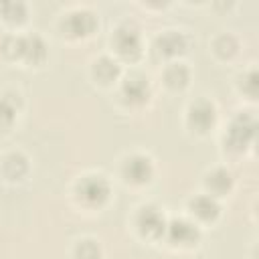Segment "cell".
I'll list each match as a JSON object with an SVG mask.
<instances>
[{
  "mask_svg": "<svg viewBox=\"0 0 259 259\" xmlns=\"http://www.w3.org/2000/svg\"><path fill=\"white\" fill-rule=\"evenodd\" d=\"M28 164L24 160V156L20 154H10L6 160H4V172L10 176V178H20L24 172H26Z\"/></svg>",
  "mask_w": 259,
  "mask_h": 259,
  "instance_id": "2e32d148",
  "label": "cell"
},
{
  "mask_svg": "<svg viewBox=\"0 0 259 259\" xmlns=\"http://www.w3.org/2000/svg\"><path fill=\"white\" fill-rule=\"evenodd\" d=\"M192 210H194L200 219L210 221V219H214V217L219 214V204H217V200H214L212 196L202 194V196H196V198L192 200Z\"/></svg>",
  "mask_w": 259,
  "mask_h": 259,
  "instance_id": "7c38bea8",
  "label": "cell"
},
{
  "mask_svg": "<svg viewBox=\"0 0 259 259\" xmlns=\"http://www.w3.org/2000/svg\"><path fill=\"white\" fill-rule=\"evenodd\" d=\"M166 229H168V237H170L172 243L190 245V243H194V241L198 239L196 227H194L192 223H188V221H174V223H170V227H166Z\"/></svg>",
  "mask_w": 259,
  "mask_h": 259,
  "instance_id": "ba28073f",
  "label": "cell"
},
{
  "mask_svg": "<svg viewBox=\"0 0 259 259\" xmlns=\"http://www.w3.org/2000/svg\"><path fill=\"white\" fill-rule=\"evenodd\" d=\"M93 73H95V77H97L101 83H109V81H113V79L117 77L119 67H117V63H115L113 59H109V57H101V59L95 63Z\"/></svg>",
  "mask_w": 259,
  "mask_h": 259,
  "instance_id": "4fadbf2b",
  "label": "cell"
},
{
  "mask_svg": "<svg viewBox=\"0 0 259 259\" xmlns=\"http://www.w3.org/2000/svg\"><path fill=\"white\" fill-rule=\"evenodd\" d=\"M156 45H158L160 53H164V55H178V53L184 51L186 40H184V36L180 32L170 30V32H164L162 36H158Z\"/></svg>",
  "mask_w": 259,
  "mask_h": 259,
  "instance_id": "30bf717a",
  "label": "cell"
},
{
  "mask_svg": "<svg viewBox=\"0 0 259 259\" xmlns=\"http://www.w3.org/2000/svg\"><path fill=\"white\" fill-rule=\"evenodd\" d=\"M188 123L196 130V132H206L212 123H214V107L208 101H198L190 107L188 113Z\"/></svg>",
  "mask_w": 259,
  "mask_h": 259,
  "instance_id": "8992f818",
  "label": "cell"
},
{
  "mask_svg": "<svg viewBox=\"0 0 259 259\" xmlns=\"http://www.w3.org/2000/svg\"><path fill=\"white\" fill-rule=\"evenodd\" d=\"M253 134H255V121H253L249 115H241V117H237V119L231 123L227 142H229L231 148L241 150V148H245V146L251 142Z\"/></svg>",
  "mask_w": 259,
  "mask_h": 259,
  "instance_id": "6da1fadb",
  "label": "cell"
},
{
  "mask_svg": "<svg viewBox=\"0 0 259 259\" xmlns=\"http://www.w3.org/2000/svg\"><path fill=\"white\" fill-rule=\"evenodd\" d=\"M231 184H233V178H231V174L227 172V170H214L212 174H208V178H206V186L212 190V192H217V194H223V192H227L229 188H231Z\"/></svg>",
  "mask_w": 259,
  "mask_h": 259,
  "instance_id": "9a60e30c",
  "label": "cell"
},
{
  "mask_svg": "<svg viewBox=\"0 0 259 259\" xmlns=\"http://www.w3.org/2000/svg\"><path fill=\"white\" fill-rule=\"evenodd\" d=\"M148 91H150V85H148V79L142 77V75H132L130 79H125L123 83V95L127 101L132 103H140L148 97Z\"/></svg>",
  "mask_w": 259,
  "mask_h": 259,
  "instance_id": "9c48e42d",
  "label": "cell"
},
{
  "mask_svg": "<svg viewBox=\"0 0 259 259\" xmlns=\"http://www.w3.org/2000/svg\"><path fill=\"white\" fill-rule=\"evenodd\" d=\"M2 14L8 18V20H22L24 18V4L22 2H4L0 6Z\"/></svg>",
  "mask_w": 259,
  "mask_h": 259,
  "instance_id": "ac0fdd59",
  "label": "cell"
},
{
  "mask_svg": "<svg viewBox=\"0 0 259 259\" xmlns=\"http://www.w3.org/2000/svg\"><path fill=\"white\" fill-rule=\"evenodd\" d=\"M217 51L221 53V55H231V53H235V49H237V40L231 36V34H225V36H221L219 40H217Z\"/></svg>",
  "mask_w": 259,
  "mask_h": 259,
  "instance_id": "44dd1931",
  "label": "cell"
},
{
  "mask_svg": "<svg viewBox=\"0 0 259 259\" xmlns=\"http://www.w3.org/2000/svg\"><path fill=\"white\" fill-rule=\"evenodd\" d=\"M63 26L69 30V34H87L95 28V16L89 10H75L65 18Z\"/></svg>",
  "mask_w": 259,
  "mask_h": 259,
  "instance_id": "52a82bcc",
  "label": "cell"
},
{
  "mask_svg": "<svg viewBox=\"0 0 259 259\" xmlns=\"http://www.w3.org/2000/svg\"><path fill=\"white\" fill-rule=\"evenodd\" d=\"M123 174L127 180H132L136 184L148 182L152 176V162L146 156H132L123 164Z\"/></svg>",
  "mask_w": 259,
  "mask_h": 259,
  "instance_id": "5b68a950",
  "label": "cell"
},
{
  "mask_svg": "<svg viewBox=\"0 0 259 259\" xmlns=\"http://www.w3.org/2000/svg\"><path fill=\"white\" fill-rule=\"evenodd\" d=\"M16 105H18V95L6 93L0 97V127H8L14 121Z\"/></svg>",
  "mask_w": 259,
  "mask_h": 259,
  "instance_id": "5bb4252c",
  "label": "cell"
},
{
  "mask_svg": "<svg viewBox=\"0 0 259 259\" xmlns=\"http://www.w3.org/2000/svg\"><path fill=\"white\" fill-rule=\"evenodd\" d=\"M77 257L79 259H97L99 257V247L93 241H83L77 247Z\"/></svg>",
  "mask_w": 259,
  "mask_h": 259,
  "instance_id": "ffe728a7",
  "label": "cell"
},
{
  "mask_svg": "<svg viewBox=\"0 0 259 259\" xmlns=\"http://www.w3.org/2000/svg\"><path fill=\"white\" fill-rule=\"evenodd\" d=\"M22 57H26L32 63H40L47 57V47L40 40V36L32 34V36L24 38V42H22Z\"/></svg>",
  "mask_w": 259,
  "mask_h": 259,
  "instance_id": "8fae6325",
  "label": "cell"
},
{
  "mask_svg": "<svg viewBox=\"0 0 259 259\" xmlns=\"http://www.w3.org/2000/svg\"><path fill=\"white\" fill-rule=\"evenodd\" d=\"M115 49L125 59H136L140 55V34L132 26H119L115 32Z\"/></svg>",
  "mask_w": 259,
  "mask_h": 259,
  "instance_id": "3957f363",
  "label": "cell"
},
{
  "mask_svg": "<svg viewBox=\"0 0 259 259\" xmlns=\"http://www.w3.org/2000/svg\"><path fill=\"white\" fill-rule=\"evenodd\" d=\"M22 42L24 38L20 36H6L2 40V53H6L8 57H22Z\"/></svg>",
  "mask_w": 259,
  "mask_h": 259,
  "instance_id": "d6986e66",
  "label": "cell"
},
{
  "mask_svg": "<svg viewBox=\"0 0 259 259\" xmlns=\"http://www.w3.org/2000/svg\"><path fill=\"white\" fill-rule=\"evenodd\" d=\"M166 81L170 87H182L188 81V69L184 65H170L166 71Z\"/></svg>",
  "mask_w": 259,
  "mask_h": 259,
  "instance_id": "e0dca14e",
  "label": "cell"
},
{
  "mask_svg": "<svg viewBox=\"0 0 259 259\" xmlns=\"http://www.w3.org/2000/svg\"><path fill=\"white\" fill-rule=\"evenodd\" d=\"M109 194V184L101 176H87L79 182V196L87 204H101Z\"/></svg>",
  "mask_w": 259,
  "mask_h": 259,
  "instance_id": "7a4b0ae2",
  "label": "cell"
},
{
  "mask_svg": "<svg viewBox=\"0 0 259 259\" xmlns=\"http://www.w3.org/2000/svg\"><path fill=\"white\" fill-rule=\"evenodd\" d=\"M138 227L146 237H160L166 231L164 217L154 206H144L138 214Z\"/></svg>",
  "mask_w": 259,
  "mask_h": 259,
  "instance_id": "277c9868",
  "label": "cell"
}]
</instances>
